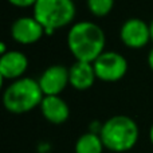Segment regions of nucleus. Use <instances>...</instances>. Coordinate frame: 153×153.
I'll list each match as a JSON object with an SVG mask.
<instances>
[{
	"instance_id": "11",
	"label": "nucleus",
	"mask_w": 153,
	"mask_h": 153,
	"mask_svg": "<svg viewBox=\"0 0 153 153\" xmlns=\"http://www.w3.org/2000/svg\"><path fill=\"white\" fill-rule=\"evenodd\" d=\"M95 78V70L91 62L76 61L69 67V81L73 87L78 90H86L93 86Z\"/></svg>"
},
{
	"instance_id": "8",
	"label": "nucleus",
	"mask_w": 153,
	"mask_h": 153,
	"mask_svg": "<svg viewBox=\"0 0 153 153\" xmlns=\"http://www.w3.org/2000/svg\"><path fill=\"white\" fill-rule=\"evenodd\" d=\"M38 81L45 95H58L70 83L69 69L63 65H53L42 73Z\"/></svg>"
},
{
	"instance_id": "7",
	"label": "nucleus",
	"mask_w": 153,
	"mask_h": 153,
	"mask_svg": "<svg viewBox=\"0 0 153 153\" xmlns=\"http://www.w3.org/2000/svg\"><path fill=\"white\" fill-rule=\"evenodd\" d=\"M46 34L45 27L34 16H20L15 19L11 26V35L16 42L22 45L35 43Z\"/></svg>"
},
{
	"instance_id": "10",
	"label": "nucleus",
	"mask_w": 153,
	"mask_h": 153,
	"mask_svg": "<svg viewBox=\"0 0 153 153\" xmlns=\"http://www.w3.org/2000/svg\"><path fill=\"white\" fill-rule=\"evenodd\" d=\"M42 114L51 124H63L70 116L67 102L59 95H45L40 103Z\"/></svg>"
},
{
	"instance_id": "12",
	"label": "nucleus",
	"mask_w": 153,
	"mask_h": 153,
	"mask_svg": "<svg viewBox=\"0 0 153 153\" xmlns=\"http://www.w3.org/2000/svg\"><path fill=\"white\" fill-rule=\"evenodd\" d=\"M103 148V141L97 133L86 132L75 141V153H102Z\"/></svg>"
},
{
	"instance_id": "13",
	"label": "nucleus",
	"mask_w": 153,
	"mask_h": 153,
	"mask_svg": "<svg viewBox=\"0 0 153 153\" xmlns=\"http://www.w3.org/2000/svg\"><path fill=\"white\" fill-rule=\"evenodd\" d=\"M87 7L95 16H105L111 11L114 0H86Z\"/></svg>"
},
{
	"instance_id": "3",
	"label": "nucleus",
	"mask_w": 153,
	"mask_h": 153,
	"mask_svg": "<svg viewBox=\"0 0 153 153\" xmlns=\"http://www.w3.org/2000/svg\"><path fill=\"white\" fill-rule=\"evenodd\" d=\"M43 97L39 81L22 76L7 86L3 93V103L11 113H26L38 105L40 106Z\"/></svg>"
},
{
	"instance_id": "5",
	"label": "nucleus",
	"mask_w": 153,
	"mask_h": 153,
	"mask_svg": "<svg viewBox=\"0 0 153 153\" xmlns=\"http://www.w3.org/2000/svg\"><path fill=\"white\" fill-rule=\"evenodd\" d=\"M93 66L97 78L109 82L118 81L128 71L126 58L116 51H103L93 62Z\"/></svg>"
},
{
	"instance_id": "15",
	"label": "nucleus",
	"mask_w": 153,
	"mask_h": 153,
	"mask_svg": "<svg viewBox=\"0 0 153 153\" xmlns=\"http://www.w3.org/2000/svg\"><path fill=\"white\" fill-rule=\"evenodd\" d=\"M148 63H149V66H151V69L153 70V48L151 50V53H149V55H148Z\"/></svg>"
},
{
	"instance_id": "6",
	"label": "nucleus",
	"mask_w": 153,
	"mask_h": 153,
	"mask_svg": "<svg viewBox=\"0 0 153 153\" xmlns=\"http://www.w3.org/2000/svg\"><path fill=\"white\" fill-rule=\"evenodd\" d=\"M120 36L126 46L138 48L151 40L149 24L140 18H130L125 20L120 30Z\"/></svg>"
},
{
	"instance_id": "14",
	"label": "nucleus",
	"mask_w": 153,
	"mask_h": 153,
	"mask_svg": "<svg viewBox=\"0 0 153 153\" xmlns=\"http://www.w3.org/2000/svg\"><path fill=\"white\" fill-rule=\"evenodd\" d=\"M8 1L19 7H28V5H34L36 0H8Z\"/></svg>"
},
{
	"instance_id": "16",
	"label": "nucleus",
	"mask_w": 153,
	"mask_h": 153,
	"mask_svg": "<svg viewBox=\"0 0 153 153\" xmlns=\"http://www.w3.org/2000/svg\"><path fill=\"white\" fill-rule=\"evenodd\" d=\"M7 46H5V43L4 42H1V43H0V53H1V55H3V54H5V53H7Z\"/></svg>"
},
{
	"instance_id": "9",
	"label": "nucleus",
	"mask_w": 153,
	"mask_h": 153,
	"mask_svg": "<svg viewBox=\"0 0 153 153\" xmlns=\"http://www.w3.org/2000/svg\"><path fill=\"white\" fill-rule=\"evenodd\" d=\"M28 67V59L22 51L8 50L0 56V75L3 79H13L23 74Z\"/></svg>"
},
{
	"instance_id": "17",
	"label": "nucleus",
	"mask_w": 153,
	"mask_h": 153,
	"mask_svg": "<svg viewBox=\"0 0 153 153\" xmlns=\"http://www.w3.org/2000/svg\"><path fill=\"white\" fill-rule=\"evenodd\" d=\"M149 30H151V39H152V42H153V19H152L151 23H149Z\"/></svg>"
},
{
	"instance_id": "18",
	"label": "nucleus",
	"mask_w": 153,
	"mask_h": 153,
	"mask_svg": "<svg viewBox=\"0 0 153 153\" xmlns=\"http://www.w3.org/2000/svg\"><path fill=\"white\" fill-rule=\"evenodd\" d=\"M149 138H151V143L153 144V124L151 126V130H149Z\"/></svg>"
},
{
	"instance_id": "4",
	"label": "nucleus",
	"mask_w": 153,
	"mask_h": 153,
	"mask_svg": "<svg viewBox=\"0 0 153 153\" xmlns=\"http://www.w3.org/2000/svg\"><path fill=\"white\" fill-rule=\"evenodd\" d=\"M32 7L34 18L45 27L47 35L69 24L75 16L74 0H36Z\"/></svg>"
},
{
	"instance_id": "1",
	"label": "nucleus",
	"mask_w": 153,
	"mask_h": 153,
	"mask_svg": "<svg viewBox=\"0 0 153 153\" xmlns=\"http://www.w3.org/2000/svg\"><path fill=\"white\" fill-rule=\"evenodd\" d=\"M67 46L76 61L93 63L105 51V32L94 22H76L69 30Z\"/></svg>"
},
{
	"instance_id": "2",
	"label": "nucleus",
	"mask_w": 153,
	"mask_h": 153,
	"mask_svg": "<svg viewBox=\"0 0 153 153\" xmlns=\"http://www.w3.org/2000/svg\"><path fill=\"white\" fill-rule=\"evenodd\" d=\"M138 134L140 130L137 122L124 114H117L108 118L102 124L100 133L105 148L116 153L130 151L137 144Z\"/></svg>"
}]
</instances>
